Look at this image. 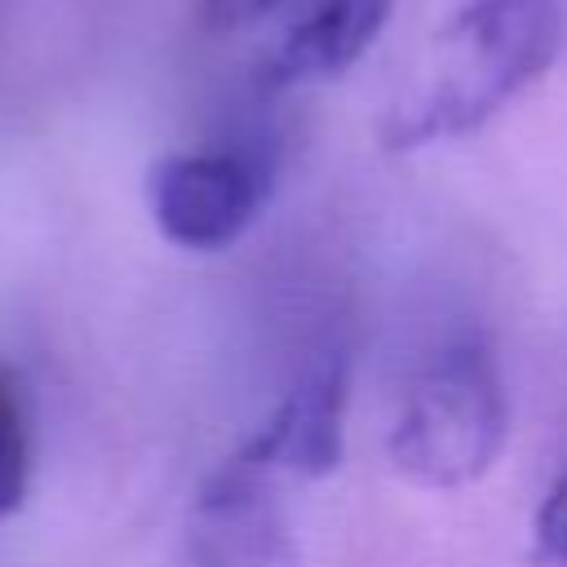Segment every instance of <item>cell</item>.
<instances>
[{
    "mask_svg": "<svg viewBox=\"0 0 567 567\" xmlns=\"http://www.w3.org/2000/svg\"><path fill=\"white\" fill-rule=\"evenodd\" d=\"M563 49L554 0H470L430 40L421 66L381 115L385 151H421L478 133L527 93Z\"/></svg>",
    "mask_w": 567,
    "mask_h": 567,
    "instance_id": "1",
    "label": "cell"
},
{
    "mask_svg": "<svg viewBox=\"0 0 567 567\" xmlns=\"http://www.w3.org/2000/svg\"><path fill=\"white\" fill-rule=\"evenodd\" d=\"M509 394L492 346L474 332L443 341L403 385L390 465L425 492L474 487L505 452Z\"/></svg>",
    "mask_w": 567,
    "mask_h": 567,
    "instance_id": "2",
    "label": "cell"
},
{
    "mask_svg": "<svg viewBox=\"0 0 567 567\" xmlns=\"http://www.w3.org/2000/svg\"><path fill=\"white\" fill-rule=\"evenodd\" d=\"M270 195V168L239 146L177 151L155 159L146 177V204L159 235L190 252L230 248L261 213Z\"/></svg>",
    "mask_w": 567,
    "mask_h": 567,
    "instance_id": "3",
    "label": "cell"
},
{
    "mask_svg": "<svg viewBox=\"0 0 567 567\" xmlns=\"http://www.w3.org/2000/svg\"><path fill=\"white\" fill-rule=\"evenodd\" d=\"M190 567H301L275 474L244 447L226 456L190 509Z\"/></svg>",
    "mask_w": 567,
    "mask_h": 567,
    "instance_id": "4",
    "label": "cell"
},
{
    "mask_svg": "<svg viewBox=\"0 0 567 567\" xmlns=\"http://www.w3.org/2000/svg\"><path fill=\"white\" fill-rule=\"evenodd\" d=\"M346 359L337 350L319 354L301 377L288 385L270 421L244 443V452L266 465L270 474L292 478H323L341 461L346 443Z\"/></svg>",
    "mask_w": 567,
    "mask_h": 567,
    "instance_id": "5",
    "label": "cell"
},
{
    "mask_svg": "<svg viewBox=\"0 0 567 567\" xmlns=\"http://www.w3.org/2000/svg\"><path fill=\"white\" fill-rule=\"evenodd\" d=\"M394 0H319L270 53L266 80L275 89L323 84L350 71L385 31Z\"/></svg>",
    "mask_w": 567,
    "mask_h": 567,
    "instance_id": "6",
    "label": "cell"
},
{
    "mask_svg": "<svg viewBox=\"0 0 567 567\" xmlns=\"http://www.w3.org/2000/svg\"><path fill=\"white\" fill-rule=\"evenodd\" d=\"M31 478V425L18 377L0 363V514H13Z\"/></svg>",
    "mask_w": 567,
    "mask_h": 567,
    "instance_id": "7",
    "label": "cell"
},
{
    "mask_svg": "<svg viewBox=\"0 0 567 567\" xmlns=\"http://www.w3.org/2000/svg\"><path fill=\"white\" fill-rule=\"evenodd\" d=\"M532 558L540 567H567V461L532 518Z\"/></svg>",
    "mask_w": 567,
    "mask_h": 567,
    "instance_id": "8",
    "label": "cell"
},
{
    "mask_svg": "<svg viewBox=\"0 0 567 567\" xmlns=\"http://www.w3.org/2000/svg\"><path fill=\"white\" fill-rule=\"evenodd\" d=\"M284 0H199V22L208 31H244L275 13Z\"/></svg>",
    "mask_w": 567,
    "mask_h": 567,
    "instance_id": "9",
    "label": "cell"
}]
</instances>
